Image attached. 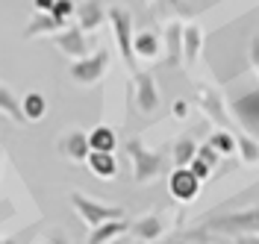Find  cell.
<instances>
[{
  "instance_id": "21",
  "label": "cell",
  "mask_w": 259,
  "mask_h": 244,
  "mask_svg": "<svg viewBox=\"0 0 259 244\" xmlns=\"http://www.w3.org/2000/svg\"><path fill=\"white\" fill-rule=\"evenodd\" d=\"M89 147L97 150V153H115V147H118V135H115L112 127L100 124V127H95V130L89 132Z\"/></svg>"
},
{
  "instance_id": "23",
  "label": "cell",
  "mask_w": 259,
  "mask_h": 244,
  "mask_svg": "<svg viewBox=\"0 0 259 244\" xmlns=\"http://www.w3.org/2000/svg\"><path fill=\"white\" fill-rule=\"evenodd\" d=\"M0 112L6 115V118H12L15 124H27L24 115H21V100H18L15 91H12L9 85H3V82H0Z\"/></svg>"
},
{
  "instance_id": "14",
  "label": "cell",
  "mask_w": 259,
  "mask_h": 244,
  "mask_svg": "<svg viewBox=\"0 0 259 244\" xmlns=\"http://www.w3.org/2000/svg\"><path fill=\"white\" fill-rule=\"evenodd\" d=\"M74 18H77V27L82 33H95L106 24V9H103L100 0H82V3H77Z\"/></svg>"
},
{
  "instance_id": "20",
  "label": "cell",
  "mask_w": 259,
  "mask_h": 244,
  "mask_svg": "<svg viewBox=\"0 0 259 244\" xmlns=\"http://www.w3.org/2000/svg\"><path fill=\"white\" fill-rule=\"evenodd\" d=\"M21 115H24L27 124H30V121H41V118L48 115V97H45L41 91H27V94L21 97Z\"/></svg>"
},
{
  "instance_id": "34",
  "label": "cell",
  "mask_w": 259,
  "mask_h": 244,
  "mask_svg": "<svg viewBox=\"0 0 259 244\" xmlns=\"http://www.w3.org/2000/svg\"><path fill=\"white\" fill-rule=\"evenodd\" d=\"M236 244H259V235H239Z\"/></svg>"
},
{
  "instance_id": "17",
  "label": "cell",
  "mask_w": 259,
  "mask_h": 244,
  "mask_svg": "<svg viewBox=\"0 0 259 244\" xmlns=\"http://www.w3.org/2000/svg\"><path fill=\"white\" fill-rule=\"evenodd\" d=\"M200 44H203V30L197 24H183V65L192 68L200 56Z\"/></svg>"
},
{
  "instance_id": "1",
  "label": "cell",
  "mask_w": 259,
  "mask_h": 244,
  "mask_svg": "<svg viewBox=\"0 0 259 244\" xmlns=\"http://www.w3.org/2000/svg\"><path fill=\"white\" fill-rule=\"evenodd\" d=\"M189 238H209V235H259V206L239 212H227V215H212L192 232H186Z\"/></svg>"
},
{
  "instance_id": "35",
  "label": "cell",
  "mask_w": 259,
  "mask_h": 244,
  "mask_svg": "<svg viewBox=\"0 0 259 244\" xmlns=\"http://www.w3.org/2000/svg\"><path fill=\"white\" fill-rule=\"evenodd\" d=\"M168 244H194V238H189V235H177V238H171Z\"/></svg>"
},
{
  "instance_id": "6",
  "label": "cell",
  "mask_w": 259,
  "mask_h": 244,
  "mask_svg": "<svg viewBox=\"0 0 259 244\" xmlns=\"http://www.w3.org/2000/svg\"><path fill=\"white\" fill-rule=\"evenodd\" d=\"M194 94H197V106H200V112L206 115L215 127L230 130V118H227V103H224V97H221L215 88L203 85V82H197V85H194Z\"/></svg>"
},
{
  "instance_id": "13",
  "label": "cell",
  "mask_w": 259,
  "mask_h": 244,
  "mask_svg": "<svg viewBox=\"0 0 259 244\" xmlns=\"http://www.w3.org/2000/svg\"><path fill=\"white\" fill-rule=\"evenodd\" d=\"M130 232H133V238L142 244H153L156 238L165 235V215H142V218H136V221H130Z\"/></svg>"
},
{
  "instance_id": "24",
  "label": "cell",
  "mask_w": 259,
  "mask_h": 244,
  "mask_svg": "<svg viewBox=\"0 0 259 244\" xmlns=\"http://www.w3.org/2000/svg\"><path fill=\"white\" fill-rule=\"evenodd\" d=\"M236 153L242 156L244 165H256L259 162V141L247 132H239L236 135Z\"/></svg>"
},
{
  "instance_id": "31",
  "label": "cell",
  "mask_w": 259,
  "mask_h": 244,
  "mask_svg": "<svg viewBox=\"0 0 259 244\" xmlns=\"http://www.w3.org/2000/svg\"><path fill=\"white\" fill-rule=\"evenodd\" d=\"M171 115H174L177 121L189 118V103H186V100H174V103H171Z\"/></svg>"
},
{
  "instance_id": "36",
  "label": "cell",
  "mask_w": 259,
  "mask_h": 244,
  "mask_svg": "<svg viewBox=\"0 0 259 244\" xmlns=\"http://www.w3.org/2000/svg\"><path fill=\"white\" fill-rule=\"evenodd\" d=\"M139 244H142V241H139Z\"/></svg>"
},
{
  "instance_id": "22",
  "label": "cell",
  "mask_w": 259,
  "mask_h": 244,
  "mask_svg": "<svg viewBox=\"0 0 259 244\" xmlns=\"http://www.w3.org/2000/svg\"><path fill=\"white\" fill-rule=\"evenodd\" d=\"M194 156H197V144H194V138H189V135H180L177 141L171 144V159H174L177 168H189Z\"/></svg>"
},
{
  "instance_id": "7",
  "label": "cell",
  "mask_w": 259,
  "mask_h": 244,
  "mask_svg": "<svg viewBox=\"0 0 259 244\" xmlns=\"http://www.w3.org/2000/svg\"><path fill=\"white\" fill-rule=\"evenodd\" d=\"M133 85H136V109L142 115H153L159 109V85L153 80L150 71H136L133 74Z\"/></svg>"
},
{
  "instance_id": "32",
  "label": "cell",
  "mask_w": 259,
  "mask_h": 244,
  "mask_svg": "<svg viewBox=\"0 0 259 244\" xmlns=\"http://www.w3.org/2000/svg\"><path fill=\"white\" fill-rule=\"evenodd\" d=\"M53 3H56V0H32V9H35V12H50Z\"/></svg>"
},
{
  "instance_id": "26",
  "label": "cell",
  "mask_w": 259,
  "mask_h": 244,
  "mask_svg": "<svg viewBox=\"0 0 259 244\" xmlns=\"http://www.w3.org/2000/svg\"><path fill=\"white\" fill-rule=\"evenodd\" d=\"M74 12H77V3H74V0H56V3L50 6V15L56 18L59 24H65V27H68V21L74 18Z\"/></svg>"
},
{
  "instance_id": "18",
  "label": "cell",
  "mask_w": 259,
  "mask_h": 244,
  "mask_svg": "<svg viewBox=\"0 0 259 244\" xmlns=\"http://www.w3.org/2000/svg\"><path fill=\"white\" fill-rule=\"evenodd\" d=\"M59 30H65V24H59L50 12H35L30 18V24L24 27V38H35V35H56Z\"/></svg>"
},
{
  "instance_id": "33",
  "label": "cell",
  "mask_w": 259,
  "mask_h": 244,
  "mask_svg": "<svg viewBox=\"0 0 259 244\" xmlns=\"http://www.w3.org/2000/svg\"><path fill=\"white\" fill-rule=\"evenodd\" d=\"M45 244H71L68 238H65L62 232H50L48 238H45Z\"/></svg>"
},
{
  "instance_id": "8",
  "label": "cell",
  "mask_w": 259,
  "mask_h": 244,
  "mask_svg": "<svg viewBox=\"0 0 259 244\" xmlns=\"http://www.w3.org/2000/svg\"><path fill=\"white\" fill-rule=\"evenodd\" d=\"M50 41L62 50L71 62H74V59H82V56H89V47H92L89 33H82L80 27H65V30H59L56 35H50Z\"/></svg>"
},
{
  "instance_id": "29",
  "label": "cell",
  "mask_w": 259,
  "mask_h": 244,
  "mask_svg": "<svg viewBox=\"0 0 259 244\" xmlns=\"http://www.w3.org/2000/svg\"><path fill=\"white\" fill-rule=\"evenodd\" d=\"M38 232V227H30L24 229V232H18V235H9V238H0V244H24V241H32V235Z\"/></svg>"
},
{
  "instance_id": "25",
  "label": "cell",
  "mask_w": 259,
  "mask_h": 244,
  "mask_svg": "<svg viewBox=\"0 0 259 244\" xmlns=\"http://www.w3.org/2000/svg\"><path fill=\"white\" fill-rule=\"evenodd\" d=\"M206 144H209L218 156H233V153H236V135L230 130H215Z\"/></svg>"
},
{
  "instance_id": "9",
  "label": "cell",
  "mask_w": 259,
  "mask_h": 244,
  "mask_svg": "<svg viewBox=\"0 0 259 244\" xmlns=\"http://www.w3.org/2000/svg\"><path fill=\"white\" fill-rule=\"evenodd\" d=\"M230 109H233L236 121L242 127H247L250 132H259V88L236 94L233 103H230Z\"/></svg>"
},
{
  "instance_id": "4",
  "label": "cell",
  "mask_w": 259,
  "mask_h": 244,
  "mask_svg": "<svg viewBox=\"0 0 259 244\" xmlns=\"http://www.w3.org/2000/svg\"><path fill=\"white\" fill-rule=\"evenodd\" d=\"M71 206L74 212L80 215V221L85 227H100V224H106V221H118V218H124V209L121 206H109V203H100L95 197L82 194V191H71Z\"/></svg>"
},
{
  "instance_id": "2",
  "label": "cell",
  "mask_w": 259,
  "mask_h": 244,
  "mask_svg": "<svg viewBox=\"0 0 259 244\" xmlns=\"http://www.w3.org/2000/svg\"><path fill=\"white\" fill-rule=\"evenodd\" d=\"M124 150H127L130 162H133V182H136V185L153 182V179L159 177V174H165V168H168V153L145 147L142 138H127V141H124Z\"/></svg>"
},
{
  "instance_id": "19",
  "label": "cell",
  "mask_w": 259,
  "mask_h": 244,
  "mask_svg": "<svg viewBox=\"0 0 259 244\" xmlns=\"http://www.w3.org/2000/svg\"><path fill=\"white\" fill-rule=\"evenodd\" d=\"M85 165H89V171H92L97 179H115V174H118L115 153H97V150H92L89 159H85Z\"/></svg>"
},
{
  "instance_id": "3",
  "label": "cell",
  "mask_w": 259,
  "mask_h": 244,
  "mask_svg": "<svg viewBox=\"0 0 259 244\" xmlns=\"http://www.w3.org/2000/svg\"><path fill=\"white\" fill-rule=\"evenodd\" d=\"M106 21L112 24L115 44H118V53H121L127 71L136 74V71H139V59H136V53H133V35H136L133 33V12H130L127 6H109V9H106Z\"/></svg>"
},
{
  "instance_id": "27",
  "label": "cell",
  "mask_w": 259,
  "mask_h": 244,
  "mask_svg": "<svg viewBox=\"0 0 259 244\" xmlns=\"http://www.w3.org/2000/svg\"><path fill=\"white\" fill-rule=\"evenodd\" d=\"M197 159H200L203 165H209V168H215L221 156H218V153H215V150H212L209 144H197Z\"/></svg>"
},
{
  "instance_id": "16",
  "label": "cell",
  "mask_w": 259,
  "mask_h": 244,
  "mask_svg": "<svg viewBox=\"0 0 259 244\" xmlns=\"http://www.w3.org/2000/svg\"><path fill=\"white\" fill-rule=\"evenodd\" d=\"M133 53L136 59H156L162 56V35L153 30H142L133 35Z\"/></svg>"
},
{
  "instance_id": "10",
  "label": "cell",
  "mask_w": 259,
  "mask_h": 244,
  "mask_svg": "<svg viewBox=\"0 0 259 244\" xmlns=\"http://www.w3.org/2000/svg\"><path fill=\"white\" fill-rule=\"evenodd\" d=\"M168 191L180 203H192L197 197V191H200V179L194 177L189 168H174L168 174Z\"/></svg>"
},
{
  "instance_id": "30",
  "label": "cell",
  "mask_w": 259,
  "mask_h": 244,
  "mask_svg": "<svg viewBox=\"0 0 259 244\" xmlns=\"http://www.w3.org/2000/svg\"><path fill=\"white\" fill-rule=\"evenodd\" d=\"M247 59H250V68L256 71V77H259V35H253V38H250V50H247Z\"/></svg>"
},
{
  "instance_id": "11",
  "label": "cell",
  "mask_w": 259,
  "mask_h": 244,
  "mask_svg": "<svg viewBox=\"0 0 259 244\" xmlns=\"http://www.w3.org/2000/svg\"><path fill=\"white\" fill-rule=\"evenodd\" d=\"M56 150L62 153L65 159H71V162H85L89 153H92V147H89V132H82V130L62 132L59 141H56Z\"/></svg>"
},
{
  "instance_id": "28",
  "label": "cell",
  "mask_w": 259,
  "mask_h": 244,
  "mask_svg": "<svg viewBox=\"0 0 259 244\" xmlns=\"http://www.w3.org/2000/svg\"><path fill=\"white\" fill-rule=\"evenodd\" d=\"M189 171H192V174H194L197 179H200V182H206V179H209V174H212V168H209V165H203L200 159H197V156L192 159V165H189Z\"/></svg>"
},
{
  "instance_id": "12",
  "label": "cell",
  "mask_w": 259,
  "mask_h": 244,
  "mask_svg": "<svg viewBox=\"0 0 259 244\" xmlns=\"http://www.w3.org/2000/svg\"><path fill=\"white\" fill-rule=\"evenodd\" d=\"M162 65L165 68H180L183 65V24L180 21H171L162 33Z\"/></svg>"
},
{
  "instance_id": "15",
  "label": "cell",
  "mask_w": 259,
  "mask_h": 244,
  "mask_svg": "<svg viewBox=\"0 0 259 244\" xmlns=\"http://www.w3.org/2000/svg\"><path fill=\"white\" fill-rule=\"evenodd\" d=\"M127 232H130V221H124V218L106 221V224H100V227H95L89 232L85 244H112V241H118L121 235H127Z\"/></svg>"
},
{
  "instance_id": "5",
  "label": "cell",
  "mask_w": 259,
  "mask_h": 244,
  "mask_svg": "<svg viewBox=\"0 0 259 244\" xmlns=\"http://www.w3.org/2000/svg\"><path fill=\"white\" fill-rule=\"evenodd\" d=\"M106 71H109V50L97 47L95 53H89L82 59H74L68 65V77L77 82V85H95V82L103 80Z\"/></svg>"
}]
</instances>
